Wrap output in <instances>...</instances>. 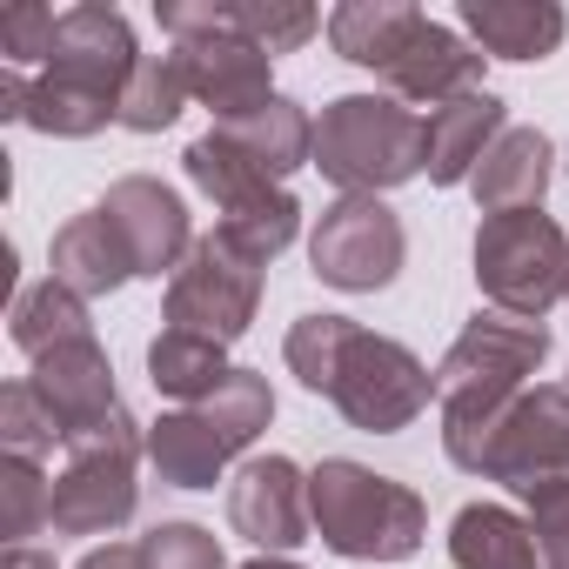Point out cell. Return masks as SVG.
Wrapping results in <instances>:
<instances>
[{
  "mask_svg": "<svg viewBox=\"0 0 569 569\" xmlns=\"http://www.w3.org/2000/svg\"><path fill=\"white\" fill-rule=\"evenodd\" d=\"M556 336L542 322L502 316V309H476L462 322V336L449 342V356L436 362V409H442V456L476 476L489 429L509 416V402L529 389V376L549 362Z\"/></svg>",
  "mask_w": 569,
  "mask_h": 569,
  "instance_id": "1",
  "label": "cell"
},
{
  "mask_svg": "<svg viewBox=\"0 0 569 569\" xmlns=\"http://www.w3.org/2000/svg\"><path fill=\"white\" fill-rule=\"evenodd\" d=\"M134 68H141V48H134L128 14L108 8V0H81V8L61 14L41 74H28L21 121L54 141H88L108 121H121V94Z\"/></svg>",
  "mask_w": 569,
  "mask_h": 569,
  "instance_id": "2",
  "label": "cell"
},
{
  "mask_svg": "<svg viewBox=\"0 0 569 569\" xmlns=\"http://www.w3.org/2000/svg\"><path fill=\"white\" fill-rule=\"evenodd\" d=\"M309 516L316 542L342 562H409L429 536V502L356 456H322L309 469Z\"/></svg>",
  "mask_w": 569,
  "mask_h": 569,
  "instance_id": "3",
  "label": "cell"
},
{
  "mask_svg": "<svg viewBox=\"0 0 569 569\" xmlns=\"http://www.w3.org/2000/svg\"><path fill=\"white\" fill-rule=\"evenodd\" d=\"M161 28L174 34V54L188 68V94L214 121L261 114L274 101V54L241 34L234 0H154Z\"/></svg>",
  "mask_w": 569,
  "mask_h": 569,
  "instance_id": "4",
  "label": "cell"
},
{
  "mask_svg": "<svg viewBox=\"0 0 569 569\" xmlns=\"http://www.w3.org/2000/svg\"><path fill=\"white\" fill-rule=\"evenodd\" d=\"M316 168L342 194H389L422 174V114L396 94H336L316 114Z\"/></svg>",
  "mask_w": 569,
  "mask_h": 569,
  "instance_id": "5",
  "label": "cell"
},
{
  "mask_svg": "<svg viewBox=\"0 0 569 569\" xmlns=\"http://www.w3.org/2000/svg\"><path fill=\"white\" fill-rule=\"evenodd\" d=\"M476 289L489 309L542 322L556 302H569V234L542 208L482 214L476 228Z\"/></svg>",
  "mask_w": 569,
  "mask_h": 569,
  "instance_id": "6",
  "label": "cell"
},
{
  "mask_svg": "<svg viewBox=\"0 0 569 569\" xmlns=\"http://www.w3.org/2000/svg\"><path fill=\"white\" fill-rule=\"evenodd\" d=\"M141 456H148V429L121 409L101 429L68 442V462L54 476V536H114L134 522L141 502Z\"/></svg>",
  "mask_w": 569,
  "mask_h": 569,
  "instance_id": "7",
  "label": "cell"
},
{
  "mask_svg": "<svg viewBox=\"0 0 569 569\" xmlns=\"http://www.w3.org/2000/svg\"><path fill=\"white\" fill-rule=\"evenodd\" d=\"M329 402L349 429L362 436H402L429 402H436V369L396 342V336H369L356 329L342 362H336V382H329Z\"/></svg>",
  "mask_w": 569,
  "mask_h": 569,
  "instance_id": "8",
  "label": "cell"
},
{
  "mask_svg": "<svg viewBox=\"0 0 569 569\" xmlns=\"http://www.w3.org/2000/svg\"><path fill=\"white\" fill-rule=\"evenodd\" d=\"M409 261V228L382 194H342L309 234V268L342 296H376Z\"/></svg>",
  "mask_w": 569,
  "mask_h": 569,
  "instance_id": "9",
  "label": "cell"
},
{
  "mask_svg": "<svg viewBox=\"0 0 569 569\" xmlns=\"http://www.w3.org/2000/svg\"><path fill=\"white\" fill-rule=\"evenodd\" d=\"M161 309H168V329H188L208 342H241L261 309V261H248L221 234H201L188 248V261L174 268Z\"/></svg>",
  "mask_w": 569,
  "mask_h": 569,
  "instance_id": "10",
  "label": "cell"
},
{
  "mask_svg": "<svg viewBox=\"0 0 569 569\" xmlns=\"http://www.w3.org/2000/svg\"><path fill=\"white\" fill-rule=\"evenodd\" d=\"M482 482H502L516 496L542 489V482H569V382H536L509 402V416L489 429Z\"/></svg>",
  "mask_w": 569,
  "mask_h": 569,
  "instance_id": "11",
  "label": "cell"
},
{
  "mask_svg": "<svg viewBox=\"0 0 569 569\" xmlns=\"http://www.w3.org/2000/svg\"><path fill=\"white\" fill-rule=\"evenodd\" d=\"M228 529L241 542H254L261 556H289V549L316 542L309 476L289 456H248L228 482Z\"/></svg>",
  "mask_w": 569,
  "mask_h": 569,
  "instance_id": "12",
  "label": "cell"
},
{
  "mask_svg": "<svg viewBox=\"0 0 569 569\" xmlns=\"http://www.w3.org/2000/svg\"><path fill=\"white\" fill-rule=\"evenodd\" d=\"M101 214L114 221L128 261H134V281H174V268L188 261V248L201 241L194 221H188V201L154 181V174H121L108 194H101Z\"/></svg>",
  "mask_w": 569,
  "mask_h": 569,
  "instance_id": "13",
  "label": "cell"
},
{
  "mask_svg": "<svg viewBox=\"0 0 569 569\" xmlns=\"http://www.w3.org/2000/svg\"><path fill=\"white\" fill-rule=\"evenodd\" d=\"M34 396L48 402V416L61 422V449L74 442V436H88V429H101L108 416H121V389H114V362H108V349L94 342V336H81V342H61V349H48L41 362H34Z\"/></svg>",
  "mask_w": 569,
  "mask_h": 569,
  "instance_id": "14",
  "label": "cell"
},
{
  "mask_svg": "<svg viewBox=\"0 0 569 569\" xmlns=\"http://www.w3.org/2000/svg\"><path fill=\"white\" fill-rule=\"evenodd\" d=\"M482 68H489V54H482L469 34H456V28H442V21H422V34L409 41V54H402L382 81H389L396 101L449 108V101H462V94H482Z\"/></svg>",
  "mask_w": 569,
  "mask_h": 569,
  "instance_id": "15",
  "label": "cell"
},
{
  "mask_svg": "<svg viewBox=\"0 0 569 569\" xmlns=\"http://www.w3.org/2000/svg\"><path fill=\"white\" fill-rule=\"evenodd\" d=\"M502 134H509V101H496L489 88L462 94L449 108H429V121H422V174L436 188H462V181H476L482 154Z\"/></svg>",
  "mask_w": 569,
  "mask_h": 569,
  "instance_id": "16",
  "label": "cell"
},
{
  "mask_svg": "<svg viewBox=\"0 0 569 569\" xmlns=\"http://www.w3.org/2000/svg\"><path fill=\"white\" fill-rule=\"evenodd\" d=\"M456 21L489 61H549L569 34V14L556 0H462Z\"/></svg>",
  "mask_w": 569,
  "mask_h": 569,
  "instance_id": "17",
  "label": "cell"
},
{
  "mask_svg": "<svg viewBox=\"0 0 569 569\" xmlns=\"http://www.w3.org/2000/svg\"><path fill=\"white\" fill-rule=\"evenodd\" d=\"M48 268H54L61 289H74L81 302H101V296H114V289H128V281H134V261H128L114 221L101 214V201H94L88 214H74V221L54 228Z\"/></svg>",
  "mask_w": 569,
  "mask_h": 569,
  "instance_id": "18",
  "label": "cell"
},
{
  "mask_svg": "<svg viewBox=\"0 0 569 569\" xmlns=\"http://www.w3.org/2000/svg\"><path fill=\"white\" fill-rule=\"evenodd\" d=\"M422 8L416 0H342L329 14V48L349 61V68H369V74H389L409 41L422 34Z\"/></svg>",
  "mask_w": 569,
  "mask_h": 569,
  "instance_id": "19",
  "label": "cell"
},
{
  "mask_svg": "<svg viewBox=\"0 0 569 569\" xmlns=\"http://www.w3.org/2000/svg\"><path fill=\"white\" fill-rule=\"evenodd\" d=\"M549 168H556V148H549V134L542 128H509L489 154H482V168H476V208L482 214H516V208H542V194H549Z\"/></svg>",
  "mask_w": 569,
  "mask_h": 569,
  "instance_id": "20",
  "label": "cell"
},
{
  "mask_svg": "<svg viewBox=\"0 0 569 569\" xmlns=\"http://www.w3.org/2000/svg\"><path fill=\"white\" fill-rule=\"evenodd\" d=\"M449 562L456 569H542L529 516L502 502H462L449 522Z\"/></svg>",
  "mask_w": 569,
  "mask_h": 569,
  "instance_id": "21",
  "label": "cell"
},
{
  "mask_svg": "<svg viewBox=\"0 0 569 569\" xmlns=\"http://www.w3.org/2000/svg\"><path fill=\"white\" fill-rule=\"evenodd\" d=\"M148 462L168 489H214L234 449L208 429L201 409H168L161 422H148Z\"/></svg>",
  "mask_w": 569,
  "mask_h": 569,
  "instance_id": "22",
  "label": "cell"
},
{
  "mask_svg": "<svg viewBox=\"0 0 569 569\" xmlns=\"http://www.w3.org/2000/svg\"><path fill=\"white\" fill-rule=\"evenodd\" d=\"M228 369H234L228 362V342H208V336H188V329H161L148 342V382L168 402H181V409L208 402L228 382Z\"/></svg>",
  "mask_w": 569,
  "mask_h": 569,
  "instance_id": "23",
  "label": "cell"
},
{
  "mask_svg": "<svg viewBox=\"0 0 569 569\" xmlns=\"http://www.w3.org/2000/svg\"><path fill=\"white\" fill-rule=\"evenodd\" d=\"M8 336H14V349H21L28 362H41L48 349L94 336V316H88V302H81L74 289H61V281L48 274V281H34V289L14 296V309H8Z\"/></svg>",
  "mask_w": 569,
  "mask_h": 569,
  "instance_id": "24",
  "label": "cell"
},
{
  "mask_svg": "<svg viewBox=\"0 0 569 569\" xmlns=\"http://www.w3.org/2000/svg\"><path fill=\"white\" fill-rule=\"evenodd\" d=\"M214 234H221L228 248H241L248 261L268 268L274 254H289V248H296V234H302V201H296L289 188H268V194L228 208V214L214 221Z\"/></svg>",
  "mask_w": 569,
  "mask_h": 569,
  "instance_id": "25",
  "label": "cell"
},
{
  "mask_svg": "<svg viewBox=\"0 0 569 569\" xmlns=\"http://www.w3.org/2000/svg\"><path fill=\"white\" fill-rule=\"evenodd\" d=\"M188 101H194V94H188L181 54H174V48H168V54H141L134 81H128V94H121V128H128V134H161V128L181 121Z\"/></svg>",
  "mask_w": 569,
  "mask_h": 569,
  "instance_id": "26",
  "label": "cell"
},
{
  "mask_svg": "<svg viewBox=\"0 0 569 569\" xmlns=\"http://www.w3.org/2000/svg\"><path fill=\"white\" fill-rule=\"evenodd\" d=\"M194 409H201L208 429L241 456V449H254V436L274 422V389H268L261 369H228V382H221L208 402H194Z\"/></svg>",
  "mask_w": 569,
  "mask_h": 569,
  "instance_id": "27",
  "label": "cell"
},
{
  "mask_svg": "<svg viewBox=\"0 0 569 569\" xmlns=\"http://www.w3.org/2000/svg\"><path fill=\"white\" fill-rule=\"evenodd\" d=\"M0 529H8L14 549H28V536L54 529V482L28 456H0Z\"/></svg>",
  "mask_w": 569,
  "mask_h": 569,
  "instance_id": "28",
  "label": "cell"
},
{
  "mask_svg": "<svg viewBox=\"0 0 569 569\" xmlns=\"http://www.w3.org/2000/svg\"><path fill=\"white\" fill-rule=\"evenodd\" d=\"M356 329H362V322H349V316H302V322L289 329V342H281V356H289V376H296L309 396H329L336 362H342V349H349Z\"/></svg>",
  "mask_w": 569,
  "mask_h": 569,
  "instance_id": "29",
  "label": "cell"
},
{
  "mask_svg": "<svg viewBox=\"0 0 569 569\" xmlns=\"http://www.w3.org/2000/svg\"><path fill=\"white\" fill-rule=\"evenodd\" d=\"M54 442H61V422L48 416V402L34 396V382H8V389H0V456L41 462Z\"/></svg>",
  "mask_w": 569,
  "mask_h": 569,
  "instance_id": "30",
  "label": "cell"
},
{
  "mask_svg": "<svg viewBox=\"0 0 569 569\" xmlns=\"http://www.w3.org/2000/svg\"><path fill=\"white\" fill-rule=\"evenodd\" d=\"M234 14H241V34L268 54H296L302 41H316L329 28L316 8H296V0H234Z\"/></svg>",
  "mask_w": 569,
  "mask_h": 569,
  "instance_id": "31",
  "label": "cell"
},
{
  "mask_svg": "<svg viewBox=\"0 0 569 569\" xmlns=\"http://www.w3.org/2000/svg\"><path fill=\"white\" fill-rule=\"evenodd\" d=\"M141 562L148 569H228L221 536L201 529V522H154L141 536Z\"/></svg>",
  "mask_w": 569,
  "mask_h": 569,
  "instance_id": "32",
  "label": "cell"
},
{
  "mask_svg": "<svg viewBox=\"0 0 569 569\" xmlns=\"http://www.w3.org/2000/svg\"><path fill=\"white\" fill-rule=\"evenodd\" d=\"M54 28H61V14L54 8H34V0H21V8H8L0 14V68H34L41 74V61H48V48H54Z\"/></svg>",
  "mask_w": 569,
  "mask_h": 569,
  "instance_id": "33",
  "label": "cell"
},
{
  "mask_svg": "<svg viewBox=\"0 0 569 569\" xmlns=\"http://www.w3.org/2000/svg\"><path fill=\"white\" fill-rule=\"evenodd\" d=\"M522 502H529V529H536L542 569H569V482H542Z\"/></svg>",
  "mask_w": 569,
  "mask_h": 569,
  "instance_id": "34",
  "label": "cell"
},
{
  "mask_svg": "<svg viewBox=\"0 0 569 569\" xmlns=\"http://www.w3.org/2000/svg\"><path fill=\"white\" fill-rule=\"evenodd\" d=\"M74 569H148V562H141V542H101V549H88Z\"/></svg>",
  "mask_w": 569,
  "mask_h": 569,
  "instance_id": "35",
  "label": "cell"
},
{
  "mask_svg": "<svg viewBox=\"0 0 569 569\" xmlns=\"http://www.w3.org/2000/svg\"><path fill=\"white\" fill-rule=\"evenodd\" d=\"M8 569H54V556L28 542V549H14V556H8Z\"/></svg>",
  "mask_w": 569,
  "mask_h": 569,
  "instance_id": "36",
  "label": "cell"
},
{
  "mask_svg": "<svg viewBox=\"0 0 569 569\" xmlns=\"http://www.w3.org/2000/svg\"><path fill=\"white\" fill-rule=\"evenodd\" d=\"M241 569H302L296 556H254V562H241Z\"/></svg>",
  "mask_w": 569,
  "mask_h": 569,
  "instance_id": "37",
  "label": "cell"
}]
</instances>
